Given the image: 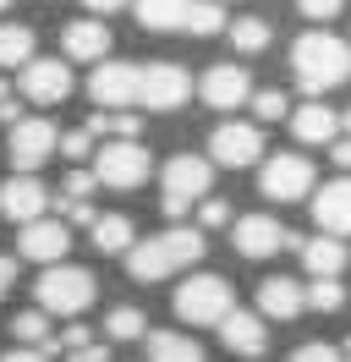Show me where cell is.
<instances>
[{"mask_svg": "<svg viewBox=\"0 0 351 362\" xmlns=\"http://www.w3.org/2000/svg\"><path fill=\"white\" fill-rule=\"evenodd\" d=\"M66 362H115V357H110V346H99V340H83V346L66 351Z\"/></svg>", "mask_w": 351, "mask_h": 362, "instance_id": "39", "label": "cell"}, {"mask_svg": "<svg viewBox=\"0 0 351 362\" xmlns=\"http://www.w3.org/2000/svg\"><path fill=\"white\" fill-rule=\"evenodd\" d=\"M340 6H346V0H297V11H302L307 23H318V28H324L329 17H340Z\"/></svg>", "mask_w": 351, "mask_h": 362, "instance_id": "36", "label": "cell"}, {"mask_svg": "<svg viewBox=\"0 0 351 362\" xmlns=\"http://www.w3.org/2000/svg\"><path fill=\"white\" fill-rule=\"evenodd\" d=\"M302 264H307V274H313V280H329V274H335V280H340V274H346V264H351V252L340 247V236H302Z\"/></svg>", "mask_w": 351, "mask_h": 362, "instance_id": "22", "label": "cell"}, {"mask_svg": "<svg viewBox=\"0 0 351 362\" xmlns=\"http://www.w3.org/2000/svg\"><path fill=\"white\" fill-rule=\"evenodd\" d=\"M6 6H11V0H0V11H6Z\"/></svg>", "mask_w": 351, "mask_h": 362, "instance_id": "49", "label": "cell"}, {"mask_svg": "<svg viewBox=\"0 0 351 362\" xmlns=\"http://www.w3.org/2000/svg\"><path fill=\"white\" fill-rule=\"evenodd\" d=\"M302 308H307V302H302V286H297L291 274H269V280H258V318L291 324Z\"/></svg>", "mask_w": 351, "mask_h": 362, "instance_id": "21", "label": "cell"}, {"mask_svg": "<svg viewBox=\"0 0 351 362\" xmlns=\"http://www.w3.org/2000/svg\"><path fill=\"white\" fill-rule=\"evenodd\" d=\"M11 280H17V264H11V258H0V302H6V291H11Z\"/></svg>", "mask_w": 351, "mask_h": 362, "instance_id": "44", "label": "cell"}, {"mask_svg": "<svg viewBox=\"0 0 351 362\" xmlns=\"http://www.w3.org/2000/svg\"><path fill=\"white\" fill-rule=\"evenodd\" d=\"M302 302L318 308V313H340V308H346V286H340L335 274H329V280H313V286L302 291Z\"/></svg>", "mask_w": 351, "mask_h": 362, "instance_id": "32", "label": "cell"}, {"mask_svg": "<svg viewBox=\"0 0 351 362\" xmlns=\"http://www.w3.org/2000/svg\"><path fill=\"white\" fill-rule=\"evenodd\" d=\"M17 115H22V105H17V99H11V93H6V99H0V121H6V127H11V121H17Z\"/></svg>", "mask_w": 351, "mask_h": 362, "instance_id": "45", "label": "cell"}, {"mask_svg": "<svg viewBox=\"0 0 351 362\" xmlns=\"http://www.w3.org/2000/svg\"><path fill=\"white\" fill-rule=\"evenodd\" d=\"M28 55H33V28H22V23H0V71L22 66Z\"/></svg>", "mask_w": 351, "mask_h": 362, "instance_id": "29", "label": "cell"}, {"mask_svg": "<svg viewBox=\"0 0 351 362\" xmlns=\"http://www.w3.org/2000/svg\"><path fill=\"white\" fill-rule=\"evenodd\" d=\"M11 335H17L22 346H39V351H50V340H55V324H50V313H44V308H28V313L11 318Z\"/></svg>", "mask_w": 351, "mask_h": 362, "instance_id": "28", "label": "cell"}, {"mask_svg": "<svg viewBox=\"0 0 351 362\" xmlns=\"http://www.w3.org/2000/svg\"><path fill=\"white\" fill-rule=\"evenodd\" d=\"M214 329H219V340H225V351H236V357H263V351H269V324H263L258 313H247V308H231Z\"/></svg>", "mask_w": 351, "mask_h": 362, "instance_id": "16", "label": "cell"}, {"mask_svg": "<svg viewBox=\"0 0 351 362\" xmlns=\"http://www.w3.org/2000/svg\"><path fill=\"white\" fill-rule=\"evenodd\" d=\"M247 93H253V77H247V66H236V61L209 66V71H203V83H197V99H203L209 110H241Z\"/></svg>", "mask_w": 351, "mask_h": 362, "instance_id": "14", "label": "cell"}, {"mask_svg": "<svg viewBox=\"0 0 351 362\" xmlns=\"http://www.w3.org/2000/svg\"><path fill=\"white\" fill-rule=\"evenodd\" d=\"M171 308H176L181 324H219V318L236 308V291H231L225 274H192V280L176 286Z\"/></svg>", "mask_w": 351, "mask_h": 362, "instance_id": "6", "label": "cell"}, {"mask_svg": "<svg viewBox=\"0 0 351 362\" xmlns=\"http://www.w3.org/2000/svg\"><path fill=\"white\" fill-rule=\"evenodd\" d=\"M105 335L110 340H143L149 335V313H143V308H110Z\"/></svg>", "mask_w": 351, "mask_h": 362, "instance_id": "30", "label": "cell"}, {"mask_svg": "<svg viewBox=\"0 0 351 362\" xmlns=\"http://www.w3.org/2000/svg\"><path fill=\"white\" fill-rule=\"evenodd\" d=\"M93 291H99V280L83 269V264H44V274L33 280V296H39L44 313H61V318H77L93 308Z\"/></svg>", "mask_w": 351, "mask_h": 362, "instance_id": "3", "label": "cell"}, {"mask_svg": "<svg viewBox=\"0 0 351 362\" xmlns=\"http://www.w3.org/2000/svg\"><path fill=\"white\" fill-rule=\"evenodd\" d=\"M313 226L329 236H351V176H335L313 198Z\"/></svg>", "mask_w": 351, "mask_h": 362, "instance_id": "17", "label": "cell"}, {"mask_svg": "<svg viewBox=\"0 0 351 362\" xmlns=\"http://www.w3.org/2000/svg\"><path fill=\"white\" fill-rule=\"evenodd\" d=\"M17 88H22L28 105H66V99H71V61L28 55L17 66Z\"/></svg>", "mask_w": 351, "mask_h": 362, "instance_id": "8", "label": "cell"}, {"mask_svg": "<svg viewBox=\"0 0 351 362\" xmlns=\"http://www.w3.org/2000/svg\"><path fill=\"white\" fill-rule=\"evenodd\" d=\"M127 6L137 11V28H149V33H176L187 17V0H127Z\"/></svg>", "mask_w": 351, "mask_h": 362, "instance_id": "25", "label": "cell"}, {"mask_svg": "<svg viewBox=\"0 0 351 362\" xmlns=\"http://www.w3.org/2000/svg\"><path fill=\"white\" fill-rule=\"evenodd\" d=\"M231 242H236L241 258H275V252H280V242H285V226L275 220V214H241Z\"/></svg>", "mask_w": 351, "mask_h": 362, "instance_id": "18", "label": "cell"}, {"mask_svg": "<svg viewBox=\"0 0 351 362\" xmlns=\"http://www.w3.org/2000/svg\"><path fill=\"white\" fill-rule=\"evenodd\" d=\"M225 33H231V49H236V55H263L269 39H275L263 17H236V23H225Z\"/></svg>", "mask_w": 351, "mask_h": 362, "instance_id": "26", "label": "cell"}, {"mask_svg": "<svg viewBox=\"0 0 351 362\" xmlns=\"http://www.w3.org/2000/svg\"><path fill=\"white\" fill-rule=\"evenodd\" d=\"M83 340H93V335H88V324H66L61 340H50V357H55V351H71V346H83Z\"/></svg>", "mask_w": 351, "mask_h": 362, "instance_id": "40", "label": "cell"}, {"mask_svg": "<svg viewBox=\"0 0 351 362\" xmlns=\"http://www.w3.org/2000/svg\"><path fill=\"white\" fill-rule=\"evenodd\" d=\"M187 93H192L187 66H176V61H149V66H137V105L171 115V110L187 105Z\"/></svg>", "mask_w": 351, "mask_h": 362, "instance_id": "7", "label": "cell"}, {"mask_svg": "<svg viewBox=\"0 0 351 362\" xmlns=\"http://www.w3.org/2000/svg\"><path fill=\"white\" fill-rule=\"evenodd\" d=\"M17 252L22 258H33V264H61L66 252H71V226L66 220H22V236H17Z\"/></svg>", "mask_w": 351, "mask_h": 362, "instance_id": "13", "label": "cell"}, {"mask_svg": "<svg viewBox=\"0 0 351 362\" xmlns=\"http://www.w3.org/2000/svg\"><path fill=\"white\" fill-rule=\"evenodd\" d=\"M324 148H329V159H335L340 170H351V137H329Z\"/></svg>", "mask_w": 351, "mask_h": 362, "instance_id": "41", "label": "cell"}, {"mask_svg": "<svg viewBox=\"0 0 351 362\" xmlns=\"http://www.w3.org/2000/svg\"><path fill=\"white\" fill-rule=\"evenodd\" d=\"M263 159V132L253 121H225L209 137V165H225V170H247Z\"/></svg>", "mask_w": 351, "mask_h": 362, "instance_id": "10", "label": "cell"}, {"mask_svg": "<svg viewBox=\"0 0 351 362\" xmlns=\"http://www.w3.org/2000/svg\"><path fill=\"white\" fill-rule=\"evenodd\" d=\"M209 187H214V165H209V159L203 154H176V159H165V170H159V204H165L171 220H181Z\"/></svg>", "mask_w": 351, "mask_h": 362, "instance_id": "5", "label": "cell"}, {"mask_svg": "<svg viewBox=\"0 0 351 362\" xmlns=\"http://www.w3.org/2000/svg\"><path fill=\"white\" fill-rule=\"evenodd\" d=\"M285 121H291V137L307 143V148H324L329 137H340V115L329 110V105H318V99H307V105H297V110H285Z\"/></svg>", "mask_w": 351, "mask_h": 362, "instance_id": "19", "label": "cell"}, {"mask_svg": "<svg viewBox=\"0 0 351 362\" xmlns=\"http://www.w3.org/2000/svg\"><path fill=\"white\" fill-rule=\"evenodd\" d=\"M88 132H93V137H137V132H143V121H137L132 110H110V115L93 110V115H88Z\"/></svg>", "mask_w": 351, "mask_h": 362, "instance_id": "31", "label": "cell"}, {"mask_svg": "<svg viewBox=\"0 0 351 362\" xmlns=\"http://www.w3.org/2000/svg\"><path fill=\"white\" fill-rule=\"evenodd\" d=\"M55 154H66L71 165H83V159L93 154V132L83 127V132H66V137H55Z\"/></svg>", "mask_w": 351, "mask_h": 362, "instance_id": "35", "label": "cell"}, {"mask_svg": "<svg viewBox=\"0 0 351 362\" xmlns=\"http://www.w3.org/2000/svg\"><path fill=\"white\" fill-rule=\"evenodd\" d=\"M83 6H88V17H110V11H121L127 0H83Z\"/></svg>", "mask_w": 351, "mask_h": 362, "instance_id": "43", "label": "cell"}, {"mask_svg": "<svg viewBox=\"0 0 351 362\" xmlns=\"http://www.w3.org/2000/svg\"><path fill=\"white\" fill-rule=\"evenodd\" d=\"M219 226H231V204L225 198H197V230H219Z\"/></svg>", "mask_w": 351, "mask_h": 362, "instance_id": "34", "label": "cell"}, {"mask_svg": "<svg viewBox=\"0 0 351 362\" xmlns=\"http://www.w3.org/2000/svg\"><path fill=\"white\" fill-rule=\"evenodd\" d=\"M0 214L6 220H39V214H50V187H44L33 170H17L11 181H0Z\"/></svg>", "mask_w": 351, "mask_h": 362, "instance_id": "15", "label": "cell"}, {"mask_svg": "<svg viewBox=\"0 0 351 362\" xmlns=\"http://www.w3.org/2000/svg\"><path fill=\"white\" fill-rule=\"evenodd\" d=\"M88 170H93V181L110 187V192H132V187H143V181H149L154 159H149V148H143V137H110L105 148L93 154Z\"/></svg>", "mask_w": 351, "mask_h": 362, "instance_id": "4", "label": "cell"}, {"mask_svg": "<svg viewBox=\"0 0 351 362\" xmlns=\"http://www.w3.org/2000/svg\"><path fill=\"white\" fill-rule=\"evenodd\" d=\"M340 362H351V340H346V346H340Z\"/></svg>", "mask_w": 351, "mask_h": 362, "instance_id": "46", "label": "cell"}, {"mask_svg": "<svg viewBox=\"0 0 351 362\" xmlns=\"http://www.w3.org/2000/svg\"><path fill=\"white\" fill-rule=\"evenodd\" d=\"M0 362H50V351H39V346H22V351H6Z\"/></svg>", "mask_w": 351, "mask_h": 362, "instance_id": "42", "label": "cell"}, {"mask_svg": "<svg viewBox=\"0 0 351 362\" xmlns=\"http://www.w3.org/2000/svg\"><path fill=\"white\" fill-rule=\"evenodd\" d=\"M88 99L105 105V110H132L137 105V66L132 61H93Z\"/></svg>", "mask_w": 351, "mask_h": 362, "instance_id": "12", "label": "cell"}, {"mask_svg": "<svg viewBox=\"0 0 351 362\" xmlns=\"http://www.w3.org/2000/svg\"><path fill=\"white\" fill-rule=\"evenodd\" d=\"M291 71H297V88L307 99H324L329 88H340L351 77V45L324 33V28H313L291 45Z\"/></svg>", "mask_w": 351, "mask_h": 362, "instance_id": "2", "label": "cell"}, {"mask_svg": "<svg viewBox=\"0 0 351 362\" xmlns=\"http://www.w3.org/2000/svg\"><path fill=\"white\" fill-rule=\"evenodd\" d=\"M6 93H11V83H6V77H0V99H6Z\"/></svg>", "mask_w": 351, "mask_h": 362, "instance_id": "48", "label": "cell"}, {"mask_svg": "<svg viewBox=\"0 0 351 362\" xmlns=\"http://www.w3.org/2000/svg\"><path fill=\"white\" fill-rule=\"evenodd\" d=\"M247 105H253V115H258V121H285V110H291V99H285L280 88H258V93H247Z\"/></svg>", "mask_w": 351, "mask_h": 362, "instance_id": "33", "label": "cell"}, {"mask_svg": "<svg viewBox=\"0 0 351 362\" xmlns=\"http://www.w3.org/2000/svg\"><path fill=\"white\" fill-rule=\"evenodd\" d=\"M340 127H346V137H351V110H346V115H340Z\"/></svg>", "mask_w": 351, "mask_h": 362, "instance_id": "47", "label": "cell"}, {"mask_svg": "<svg viewBox=\"0 0 351 362\" xmlns=\"http://www.w3.org/2000/svg\"><path fill=\"white\" fill-rule=\"evenodd\" d=\"M203 252H209V242H203L197 226H171V230H159V236L132 242L121 258H127V274L137 286H154V280H171V274H181L187 264H197Z\"/></svg>", "mask_w": 351, "mask_h": 362, "instance_id": "1", "label": "cell"}, {"mask_svg": "<svg viewBox=\"0 0 351 362\" xmlns=\"http://www.w3.org/2000/svg\"><path fill=\"white\" fill-rule=\"evenodd\" d=\"M55 121H44V115H17L11 121V143H6V154L17 170H39L44 159L55 154Z\"/></svg>", "mask_w": 351, "mask_h": 362, "instance_id": "11", "label": "cell"}, {"mask_svg": "<svg viewBox=\"0 0 351 362\" xmlns=\"http://www.w3.org/2000/svg\"><path fill=\"white\" fill-rule=\"evenodd\" d=\"M258 192L269 204H302L313 192V165L302 154H275V159H258Z\"/></svg>", "mask_w": 351, "mask_h": 362, "instance_id": "9", "label": "cell"}, {"mask_svg": "<svg viewBox=\"0 0 351 362\" xmlns=\"http://www.w3.org/2000/svg\"><path fill=\"white\" fill-rule=\"evenodd\" d=\"M291 362H340V346H324V340H307L291 351Z\"/></svg>", "mask_w": 351, "mask_h": 362, "instance_id": "37", "label": "cell"}, {"mask_svg": "<svg viewBox=\"0 0 351 362\" xmlns=\"http://www.w3.org/2000/svg\"><path fill=\"white\" fill-rule=\"evenodd\" d=\"M181 28L197 33V39H214V33H225V6H219V0H187Z\"/></svg>", "mask_w": 351, "mask_h": 362, "instance_id": "27", "label": "cell"}, {"mask_svg": "<svg viewBox=\"0 0 351 362\" xmlns=\"http://www.w3.org/2000/svg\"><path fill=\"white\" fill-rule=\"evenodd\" d=\"M88 242L105 252V258H121L132 247V220L127 214H93L88 220Z\"/></svg>", "mask_w": 351, "mask_h": 362, "instance_id": "24", "label": "cell"}, {"mask_svg": "<svg viewBox=\"0 0 351 362\" xmlns=\"http://www.w3.org/2000/svg\"><path fill=\"white\" fill-rule=\"evenodd\" d=\"M61 49H66V61H105V55H110L105 17H77V23H66Z\"/></svg>", "mask_w": 351, "mask_h": 362, "instance_id": "20", "label": "cell"}, {"mask_svg": "<svg viewBox=\"0 0 351 362\" xmlns=\"http://www.w3.org/2000/svg\"><path fill=\"white\" fill-rule=\"evenodd\" d=\"M149 362H209L203 357V346L192 335H181V329H149Z\"/></svg>", "mask_w": 351, "mask_h": 362, "instance_id": "23", "label": "cell"}, {"mask_svg": "<svg viewBox=\"0 0 351 362\" xmlns=\"http://www.w3.org/2000/svg\"><path fill=\"white\" fill-rule=\"evenodd\" d=\"M88 192H99V181H93V170H71V176L61 181V198H88Z\"/></svg>", "mask_w": 351, "mask_h": 362, "instance_id": "38", "label": "cell"}]
</instances>
